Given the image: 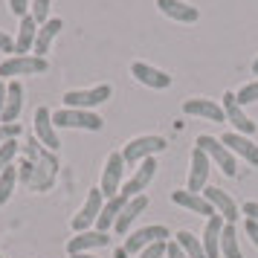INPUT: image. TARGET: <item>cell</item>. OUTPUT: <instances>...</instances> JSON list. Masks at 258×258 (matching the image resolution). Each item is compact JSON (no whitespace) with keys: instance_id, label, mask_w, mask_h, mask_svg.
<instances>
[{"instance_id":"27","label":"cell","mask_w":258,"mask_h":258,"mask_svg":"<svg viewBox=\"0 0 258 258\" xmlns=\"http://www.w3.org/2000/svg\"><path fill=\"white\" fill-rule=\"evenodd\" d=\"M221 255L223 258H244L241 255V246H238V235H235V226L226 223L221 235Z\"/></svg>"},{"instance_id":"44","label":"cell","mask_w":258,"mask_h":258,"mask_svg":"<svg viewBox=\"0 0 258 258\" xmlns=\"http://www.w3.org/2000/svg\"><path fill=\"white\" fill-rule=\"evenodd\" d=\"M0 258H3V255H0Z\"/></svg>"},{"instance_id":"8","label":"cell","mask_w":258,"mask_h":258,"mask_svg":"<svg viewBox=\"0 0 258 258\" xmlns=\"http://www.w3.org/2000/svg\"><path fill=\"white\" fill-rule=\"evenodd\" d=\"M221 107H223V116L229 119V125L235 128V134L252 137V134L258 131V125L244 113V107H241V102H238V96L235 93H223V105Z\"/></svg>"},{"instance_id":"17","label":"cell","mask_w":258,"mask_h":258,"mask_svg":"<svg viewBox=\"0 0 258 258\" xmlns=\"http://www.w3.org/2000/svg\"><path fill=\"white\" fill-rule=\"evenodd\" d=\"M203 191H206L203 198H206V200L212 203V206H215V212L221 215L223 221H226V223H235V218H238V212H241L238 206H235V200L229 198V195H226L223 188H218V186H206Z\"/></svg>"},{"instance_id":"37","label":"cell","mask_w":258,"mask_h":258,"mask_svg":"<svg viewBox=\"0 0 258 258\" xmlns=\"http://www.w3.org/2000/svg\"><path fill=\"white\" fill-rule=\"evenodd\" d=\"M241 212H244V215L249 218V221H258V203H255V200L244 203V206H241Z\"/></svg>"},{"instance_id":"12","label":"cell","mask_w":258,"mask_h":258,"mask_svg":"<svg viewBox=\"0 0 258 258\" xmlns=\"http://www.w3.org/2000/svg\"><path fill=\"white\" fill-rule=\"evenodd\" d=\"M154 174H157V160L154 157H148V160H142L140 165H137V171H134V177H131L128 183L122 186V191L119 195H125V198H137V195H142L145 191V186L154 180Z\"/></svg>"},{"instance_id":"31","label":"cell","mask_w":258,"mask_h":258,"mask_svg":"<svg viewBox=\"0 0 258 258\" xmlns=\"http://www.w3.org/2000/svg\"><path fill=\"white\" fill-rule=\"evenodd\" d=\"M18 151H21V145H18V140H9L6 145H0V171H3V168H9V165L15 163V157H18Z\"/></svg>"},{"instance_id":"43","label":"cell","mask_w":258,"mask_h":258,"mask_svg":"<svg viewBox=\"0 0 258 258\" xmlns=\"http://www.w3.org/2000/svg\"><path fill=\"white\" fill-rule=\"evenodd\" d=\"M252 73H255V76H258V58L252 61Z\"/></svg>"},{"instance_id":"40","label":"cell","mask_w":258,"mask_h":258,"mask_svg":"<svg viewBox=\"0 0 258 258\" xmlns=\"http://www.w3.org/2000/svg\"><path fill=\"white\" fill-rule=\"evenodd\" d=\"M3 107H6V82H0V116H3Z\"/></svg>"},{"instance_id":"38","label":"cell","mask_w":258,"mask_h":258,"mask_svg":"<svg viewBox=\"0 0 258 258\" xmlns=\"http://www.w3.org/2000/svg\"><path fill=\"white\" fill-rule=\"evenodd\" d=\"M0 52H15V41L0 29Z\"/></svg>"},{"instance_id":"39","label":"cell","mask_w":258,"mask_h":258,"mask_svg":"<svg viewBox=\"0 0 258 258\" xmlns=\"http://www.w3.org/2000/svg\"><path fill=\"white\" fill-rule=\"evenodd\" d=\"M246 235H249V241L258 246V221H249V218H246Z\"/></svg>"},{"instance_id":"3","label":"cell","mask_w":258,"mask_h":258,"mask_svg":"<svg viewBox=\"0 0 258 258\" xmlns=\"http://www.w3.org/2000/svg\"><path fill=\"white\" fill-rule=\"evenodd\" d=\"M49 70L47 58H38V55H12L0 64V76L3 79H18V76H44Z\"/></svg>"},{"instance_id":"2","label":"cell","mask_w":258,"mask_h":258,"mask_svg":"<svg viewBox=\"0 0 258 258\" xmlns=\"http://www.w3.org/2000/svg\"><path fill=\"white\" fill-rule=\"evenodd\" d=\"M52 122L67 131H102L105 125V119L96 116L93 110H76V107H64L58 113H52Z\"/></svg>"},{"instance_id":"23","label":"cell","mask_w":258,"mask_h":258,"mask_svg":"<svg viewBox=\"0 0 258 258\" xmlns=\"http://www.w3.org/2000/svg\"><path fill=\"white\" fill-rule=\"evenodd\" d=\"M183 113L186 116H200V119H209V122H223V107L215 105L212 99H188L183 105Z\"/></svg>"},{"instance_id":"13","label":"cell","mask_w":258,"mask_h":258,"mask_svg":"<svg viewBox=\"0 0 258 258\" xmlns=\"http://www.w3.org/2000/svg\"><path fill=\"white\" fill-rule=\"evenodd\" d=\"M131 76L140 84L151 87V90H165V87H171V76L163 73V70H157V67H151V64H145V61H134V64H131Z\"/></svg>"},{"instance_id":"4","label":"cell","mask_w":258,"mask_h":258,"mask_svg":"<svg viewBox=\"0 0 258 258\" xmlns=\"http://www.w3.org/2000/svg\"><path fill=\"white\" fill-rule=\"evenodd\" d=\"M198 148H200V151H206V157H209L212 163H218V168H221L226 177L238 174V165H235L232 151H229L218 137H206V134H200V137H198Z\"/></svg>"},{"instance_id":"30","label":"cell","mask_w":258,"mask_h":258,"mask_svg":"<svg viewBox=\"0 0 258 258\" xmlns=\"http://www.w3.org/2000/svg\"><path fill=\"white\" fill-rule=\"evenodd\" d=\"M49 9H52V0H32V3H29V15L35 18L38 26L49 21Z\"/></svg>"},{"instance_id":"6","label":"cell","mask_w":258,"mask_h":258,"mask_svg":"<svg viewBox=\"0 0 258 258\" xmlns=\"http://www.w3.org/2000/svg\"><path fill=\"white\" fill-rule=\"evenodd\" d=\"M113 96V87L110 84H99V87H90V90H70L64 93V107H76V110H93L96 105H102Z\"/></svg>"},{"instance_id":"20","label":"cell","mask_w":258,"mask_h":258,"mask_svg":"<svg viewBox=\"0 0 258 258\" xmlns=\"http://www.w3.org/2000/svg\"><path fill=\"white\" fill-rule=\"evenodd\" d=\"M148 209V198L145 195H137V198H131L128 203H125V209H122V215L116 218V223H113V229H116L119 235H125L134 226V221L137 218H142V212Z\"/></svg>"},{"instance_id":"10","label":"cell","mask_w":258,"mask_h":258,"mask_svg":"<svg viewBox=\"0 0 258 258\" xmlns=\"http://www.w3.org/2000/svg\"><path fill=\"white\" fill-rule=\"evenodd\" d=\"M168 238V229H165L163 223H157V226H142V229H137V232H131L128 238H125V252L128 255H140L145 246L157 244V241H165Z\"/></svg>"},{"instance_id":"29","label":"cell","mask_w":258,"mask_h":258,"mask_svg":"<svg viewBox=\"0 0 258 258\" xmlns=\"http://www.w3.org/2000/svg\"><path fill=\"white\" fill-rule=\"evenodd\" d=\"M15 183H18V171H15V165H9V168H3L0 171V206L6 203V200L12 198V188Z\"/></svg>"},{"instance_id":"22","label":"cell","mask_w":258,"mask_h":258,"mask_svg":"<svg viewBox=\"0 0 258 258\" xmlns=\"http://www.w3.org/2000/svg\"><path fill=\"white\" fill-rule=\"evenodd\" d=\"M61 29H64V24H61L58 18H49L47 24L38 26V38H35V47H32V55H38V58H47L49 47H52V41L58 38Z\"/></svg>"},{"instance_id":"15","label":"cell","mask_w":258,"mask_h":258,"mask_svg":"<svg viewBox=\"0 0 258 258\" xmlns=\"http://www.w3.org/2000/svg\"><path fill=\"white\" fill-rule=\"evenodd\" d=\"M171 200H174L177 206L188 209L191 215H203L206 221L218 215V212H215V206H212V203L203 198V195H198V191H188V188H186V191H183V188H180V191H171Z\"/></svg>"},{"instance_id":"25","label":"cell","mask_w":258,"mask_h":258,"mask_svg":"<svg viewBox=\"0 0 258 258\" xmlns=\"http://www.w3.org/2000/svg\"><path fill=\"white\" fill-rule=\"evenodd\" d=\"M35 38H38L35 18H32V15L21 18V29H18V38H15V52H18V55H32Z\"/></svg>"},{"instance_id":"5","label":"cell","mask_w":258,"mask_h":258,"mask_svg":"<svg viewBox=\"0 0 258 258\" xmlns=\"http://www.w3.org/2000/svg\"><path fill=\"white\" fill-rule=\"evenodd\" d=\"M165 145L168 142L163 137H137V140H131L125 148H122V157H125V165H140L142 160H148L154 154L165 151Z\"/></svg>"},{"instance_id":"24","label":"cell","mask_w":258,"mask_h":258,"mask_svg":"<svg viewBox=\"0 0 258 258\" xmlns=\"http://www.w3.org/2000/svg\"><path fill=\"white\" fill-rule=\"evenodd\" d=\"M21 107H24V87H21L18 79H12V82H6V107H3L0 122H6V125L15 122L21 116Z\"/></svg>"},{"instance_id":"28","label":"cell","mask_w":258,"mask_h":258,"mask_svg":"<svg viewBox=\"0 0 258 258\" xmlns=\"http://www.w3.org/2000/svg\"><path fill=\"white\" fill-rule=\"evenodd\" d=\"M174 238H177V244L183 246V252H186L188 258H206V252H203V244H200V238H195L191 232H183V229H180Z\"/></svg>"},{"instance_id":"42","label":"cell","mask_w":258,"mask_h":258,"mask_svg":"<svg viewBox=\"0 0 258 258\" xmlns=\"http://www.w3.org/2000/svg\"><path fill=\"white\" fill-rule=\"evenodd\" d=\"M70 258H93L90 252H82V255H70Z\"/></svg>"},{"instance_id":"11","label":"cell","mask_w":258,"mask_h":258,"mask_svg":"<svg viewBox=\"0 0 258 258\" xmlns=\"http://www.w3.org/2000/svg\"><path fill=\"white\" fill-rule=\"evenodd\" d=\"M35 140L47 148V151H58L61 140H58V131H55V122H52V113L47 107H38L35 110Z\"/></svg>"},{"instance_id":"33","label":"cell","mask_w":258,"mask_h":258,"mask_svg":"<svg viewBox=\"0 0 258 258\" xmlns=\"http://www.w3.org/2000/svg\"><path fill=\"white\" fill-rule=\"evenodd\" d=\"M18 137H21V125L18 122H9V125L0 122V145H6L9 140H18Z\"/></svg>"},{"instance_id":"7","label":"cell","mask_w":258,"mask_h":258,"mask_svg":"<svg viewBox=\"0 0 258 258\" xmlns=\"http://www.w3.org/2000/svg\"><path fill=\"white\" fill-rule=\"evenodd\" d=\"M122 174H125V157L122 151H113L105 160V171H102V195L105 198H116L122 191Z\"/></svg>"},{"instance_id":"9","label":"cell","mask_w":258,"mask_h":258,"mask_svg":"<svg viewBox=\"0 0 258 258\" xmlns=\"http://www.w3.org/2000/svg\"><path fill=\"white\" fill-rule=\"evenodd\" d=\"M102 206H105V195L102 188H90V195L84 200V206L79 209V215L73 218V229L76 232H87L90 226H96L99 215H102Z\"/></svg>"},{"instance_id":"21","label":"cell","mask_w":258,"mask_h":258,"mask_svg":"<svg viewBox=\"0 0 258 258\" xmlns=\"http://www.w3.org/2000/svg\"><path fill=\"white\" fill-rule=\"evenodd\" d=\"M206 177H209V157L206 151L195 148L191 151V171H188V191H203L206 188Z\"/></svg>"},{"instance_id":"16","label":"cell","mask_w":258,"mask_h":258,"mask_svg":"<svg viewBox=\"0 0 258 258\" xmlns=\"http://www.w3.org/2000/svg\"><path fill=\"white\" fill-rule=\"evenodd\" d=\"M218 140H221L232 154L244 157L249 165H255V168H258V145H252V140H249V137H244V134H235V131H226V134H223V137H218Z\"/></svg>"},{"instance_id":"34","label":"cell","mask_w":258,"mask_h":258,"mask_svg":"<svg viewBox=\"0 0 258 258\" xmlns=\"http://www.w3.org/2000/svg\"><path fill=\"white\" fill-rule=\"evenodd\" d=\"M165 244H168V241H157V244L145 246V249L140 252V258H163L165 255Z\"/></svg>"},{"instance_id":"26","label":"cell","mask_w":258,"mask_h":258,"mask_svg":"<svg viewBox=\"0 0 258 258\" xmlns=\"http://www.w3.org/2000/svg\"><path fill=\"white\" fill-rule=\"evenodd\" d=\"M125 203H128V198H125V195L107 198V203L102 206V215H99V221H96V229H99V232H107V229H110V226L116 223V218L122 215Z\"/></svg>"},{"instance_id":"19","label":"cell","mask_w":258,"mask_h":258,"mask_svg":"<svg viewBox=\"0 0 258 258\" xmlns=\"http://www.w3.org/2000/svg\"><path fill=\"white\" fill-rule=\"evenodd\" d=\"M223 226H226V221H223L221 215H215V218H209L206 221V232H203V252H206V258H221V235H223Z\"/></svg>"},{"instance_id":"18","label":"cell","mask_w":258,"mask_h":258,"mask_svg":"<svg viewBox=\"0 0 258 258\" xmlns=\"http://www.w3.org/2000/svg\"><path fill=\"white\" fill-rule=\"evenodd\" d=\"M157 6H160V12H163L165 18H171L177 24H195L200 18L198 6L183 3V0H157Z\"/></svg>"},{"instance_id":"14","label":"cell","mask_w":258,"mask_h":258,"mask_svg":"<svg viewBox=\"0 0 258 258\" xmlns=\"http://www.w3.org/2000/svg\"><path fill=\"white\" fill-rule=\"evenodd\" d=\"M99 246H110V235L99 232V229H87V232H79L76 238L67 241V255H82V252H90Z\"/></svg>"},{"instance_id":"36","label":"cell","mask_w":258,"mask_h":258,"mask_svg":"<svg viewBox=\"0 0 258 258\" xmlns=\"http://www.w3.org/2000/svg\"><path fill=\"white\" fill-rule=\"evenodd\" d=\"M165 258H188V255L183 252V246L177 241H171V244H165Z\"/></svg>"},{"instance_id":"35","label":"cell","mask_w":258,"mask_h":258,"mask_svg":"<svg viewBox=\"0 0 258 258\" xmlns=\"http://www.w3.org/2000/svg\"><path fill=\"white\" fill-rule=\"evenodd\" d=\"M29 3H32V0H9V12H12L15 18H26V15H29Z\"/></svg>"},{"instance_id":"32","label":"cell","mask_w":258,"mask_h":258,"mask_svg":"<svg viewBox=\"0 0 258 258\" xmlns=\"http://www.w3.org/2000/svg\"><path fill=\"white\" fill-rule=\"evenodd\" d=\"M235 96H238L241 107H244V105H252V102H258V82H249L246 87H241V90H238Z\"/></svg>"},{"instance_id":"1","label":"cell","mask_w":258,"mask_h":258,"mask_svg":"<svg viewBox=\"0 0 258 258\" xmlns=\"http://www.w3.org/2000/svg\"><path fill=\"white\" fill-rule=\"evenodd\" d=\"M24 151H26V160H32V165H35V174H32L29 188H32V191H47V188L52 186V180H55L58 160H55L52 151H47L38 140H32L29 145H24Z\"/></svg>"},{"instance_id":"41","label":"cell","mask_w":258,"mask_h":258,"mask_svg":"<svg viewBox=\"0 0 258 258\" xmlns=\"http://www.w3.org/2000/svg\"><path fill=\"white\" fill-rule=\"evenodd\" d=\"M113 258H131V255L125 252V246H116V249H113Z\"/></svg>"}]
</instances>
